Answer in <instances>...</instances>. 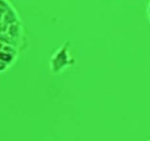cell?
<instances>
[{
    "mask_svg": "<svg viewBox=\"0 0 150 141\" xmlns=\"http://www.w3.org/2000/svg\"><path fill=\"white\" fill-rule=\"evenodd\" d=\"M147 16H149V19H150V2H149V5H147Z\"/></svg>",
    "mask_w": 150,
    "mask_h": 141,
    "instance_id": "obj_1",
    "label": "cell"
}]
</instances>
